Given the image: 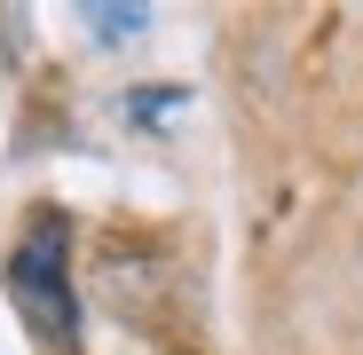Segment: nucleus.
<instances>
[{"instance_id":"2","label":"nucleus","mask_w":363,"mask_h":355,"mask_svg":"<svg viewBox=\"0 0 363 355\" xmlns=\"http://www.w3.org/2000/svg\"><path fill=\"white\" fill-rule=\"evenodd\" d=\"M79 24H87L95 47H127V40L150 32V9H79Z\"/></svg>"},{"instance_id":"1","label":"nucleus","mask_w":363,"mask_h":355,"mask_svg":"<svg viewBox=\"0 0 363 355\" xmlns=\"http://www.w3.org/2000/svg\"><path fill=\"white\" fill-rule=\"evenodd\" d=\"M64 261H72V245H64V221H40L24 245H16V261H9V292H16V308H24V324L40 332V339H55V347H79V300H72V276H64Z\"/></svg>"},{"instance_id":"3","label":"nucleus","mask_w":363,"mask_h":355,"mask_svg":"<svg viewBox=\"0 0 363 355\" xmlns=\"http://www.w3.org/2000/svg\"><path fill=\"white\" fill-rule=\"evenodd\" d=\"M182 103H190V87H135V95L118 103V111H127L135 127H166V118H174Z\"/></svg>"}]
</instances>
